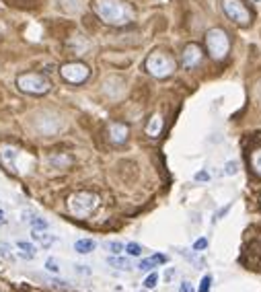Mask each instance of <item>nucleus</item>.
<instances>
[{
  "mask_svg": "<svg viewBox=\"0 0 261 292\" xmlns=\"http://www.w3.org/2000/svg\"><path fill=\"white\" fill-rule=\"evenodd\" d=\"M93 11L105 25L125 27L136 19L134 9L125 0H93Z\"/></svg>",
  "mask_w": 261,
  "mask_h": 292,
  "instance_id": "nucleus-1",
  "label": "nucleus"
},
{
  "mask_svg": "<svg viewBox=\"0 0 261 292\" xmlns=\"http://www.w3.org/2000/svg\"><path fill=\"white\" fill-rule=\"evenodd\" d=\"M99 202V196L93 191H74L66 200V208L74 218H89L97 210Z\"/></svg>",
  "mask_w": 261,
  "mask_h": 292,
  "instance_id": "nucleus-2",
  "label": "nucleus"
},
{
  "mask_svg": "<svg viewBox=\"0 0 261 292\" xmlns=\"http://www.w3.org/2000/svg\"><path fill=\"white\" fill-rule=\"evenodd\" d=\"M144 68L150 76L154 78H167L175 72V60L173 56H169L167 52H160V50H154L146 62H144Z\"/></svg>",
  "mask_w": 261,
  "mask_h": 292,
  "instance_id": "nucleus-3",
  "label": "nucleus"
},
{
  "mask_svg": "<svg viewBox=\"0 0 261 292\" xmlns=\"http://www.w3.org/2000/svg\"><path fill=\"white\" fill-rule=\"evenodd\" d=\"M206 48L210 58L214 60H224L231 52V37L222 27H212L206 33Z\"/></svg>",
  "mask_w": 261,
  "mask_h": 292,
  "instance_id": "nucleus-4",
  "label": "nucleus"
},
{
  "mask_svg": "<svg viewBox=\"0 0 261 292\" xmlns=\"http://www.w3.org/2000/svg\"><path fill=\"white\" fill-rule=\"evenodd\" d=\"M17 87L27 95H46L52 89V80L41 72H23L17 76Z\"/></svg>",
  "mask_w": 261,
  "mask_h": 292,
  "instance_id": "nucleus-5",
  "label": "nucleus"
},
{
  "mask_svg": "<svg viewBox=\"0 0 261 292\" xmlns=\"http://www.w3.org/2000/svg\"><path fill=\"white\" fill-rule=\"evenodd\" d=\"M222 11L233 23H237L241 27L251 25L253 17H251V11L247 9V5L243 3V0H222Z\"/></svg>",
  "mask_w": 261,
  "mask_h": 292,
  "instance_id": "nucleus-6",
  "label": "nucleus"
},
{
  "mask_svg": "<svg viewBox=\"0 0 261 292\" xmlns=\"http://www.w3.org/2000/svg\"><path fill=\"white\" fill-rule=\"evenodd\" d=\"M60 76L70 85H82L91 76V68L82 62H68L60 68Z\"/></svg>",
  "mask_w": 261,
  "mask_h": 292,
  "instance_id": "nucleus-7",
  "label": "nucleus"
},
{
  "mask_svg": "<svg viewBox=\"0 0 261 292\" xmlns=\"http://www.w3.org/2000/svg\"><path fill=\"white\" fill-rule=\"evenodd\" d=\"M202 58H204V52H202V48L198 44H187L183 48V52H181V64H183V68H187V70L198 66V64L202 62Z\"/></svg>",
  "mask_w": 261,
  "mask_h": 292,
  "instance_id": "nucleus-8",
  "label": "nucleus"
},
{
  "mask_svg": "<svg viewBox=\"0 0 261 292\" xmlns=\"http://www.w3.org/2000/svg\"><path fill=\"white\" fill-rule=\"evenodd\" d=\"M107 136H109V140L113 142V144H123L125 140H127V136H129V128L125 126V123H121V121H111L109 126H107Z\"/></svg>",
  "mask_w": 261,
  "mask_h": 292,
  "instance_id": "nucleus-9",
  "label": "nucleus"
},
{
  "mask_svg": "<svg viewBox=\"0 0 261 292\" xmlns=\"http://www.w3.org/2000/svg\"><path fill=\"white\" fill-rule=\"evenodd\" d=\"M17 156H19V150L13 148V146H3V148H0V158H3V163H5L13 173L19 171V169H17Z\"/></svg>",
  "mask_w": 261,
  "mask_h": 292,
  "instance_id": "nucleus-10",
  "label": "nucleus"
},
{
  "mask_svg": "<svg viewBox=\"0 0 261 292\" xmlns=\"http://www.w3.org/2000/svg\"><path fill=\"white\" fill-rule=\"evenodd\" d=\"M162 123H165L162 115H160V113H154V115L150 117L148 126H146V134H148L150 138H156V136L162 132Z\"/></svg>",
  "mask_w": 261,
  "mask_h": 292,
  "instance_id": "nucleus-11",
  "label": "nucleus"
},
{
  "mask_svg": "<svg viewBox=\"0 0 261 292\" xmlns=\"http://www.w3.org/2000/svg\"><path fill=\"white\" fill-rule=\"evenodd\" d=\"M156 264H167V255H152V257H146L138 264V270L140 272H150L156 268Z\"/></svg>",
  "mask_w": 261,
  "mask_h": 292,
  "instance_id": "nucleus-12",
  "label": "nucleus"
},
{
  "mask_svg": "<svg viewBox=\"0 0 261 292\" xmlns=\"http://www.w3.org/2000/svg\"><path fill=\"white\" fill-rule=\"evenodd\" d=\"M25 220L31 224V226H33V229L35 231H46L48 229V220L46 218H41V216H37V214H25Z\"/></svg>",
  "mask_w": 261,
  "mask_h": 292,
  "instance_id": "nucleus-13",
  "label": "nucleus"
},
{
  "mask_svg": "<svg viewBox=\"0 0 261 292\" xmlns=\"http://www.w3.org/2000/svg\"><path fill=\"white\" fill-rule=\"evenodd\" d=\"M95 247H97V243H95L93 239H78V241L74 243V249H76V253H80V255H86V253L95 251Z\"/></svg>",
  "mask_w": 261,
  "mask_h": 292,
  "instance_id": "nucleus-14",
  "label": "nucleus"
},
{
  "mask_svg": "<svg viewBox=\"0 0 261 292\" xmlns=\"http://www.w3.org/2000/svg\"><path fill=\"white\" fill-rule=\"evenodd\" d=\"M249 163H251V169L257 177H261V148H255L249 156Z\"/></svg>",
  "mask_w": 261,
  "mask_h": 292,
  "instance_id": "nucleus-15",
  "label": "nucleus"
},
{
  "mask_svg": "<svg viewBox=\"0 0 261 292\" xmlns=\"http://www.w3.org/2000/svg\"><path fill=\"white\" fill-rule=\"evenodd\" d=\"M17 249H19V255L25 257V259H33V257H35V247L31 245V243L19 241V243H17Z\"/></svg>",
  "mask_w": 261,
  "mask_h": 292,
  "instance_id": "nucleus-16",
  "label": "nucleus"
},
{
  "mask_svg": "<svg viewBox=\"0 0 261 292\" xmlns=\"http://www.w3.org/2000/svg\"><path fill=\"white\" fill-rule=\"evenodd\" d=\"M60 3V7L66 11V13H78L80 9H82V0H58Z\"/></svg>",
  "mask_w": 261,
  "mask_h": 292,
  "instance_id": "nucleus-17",
  "label": "nucleus"
},
{
  "mask_svg": "<svg viewBox=\"0 0 261 292\" xmlns=\"http://www.w3.org/2000/svg\"><path fill=\"white\" fill-rule=\"evenodd\" d=\"M31 237H33L37 243H41L44 247H48V245H52V243L56 241V237H52L50 233H44V231H35V229H33V233H31Z\"/></svg>",
  "mask_w": 261,
  "mask_h": 292,
  "instance_id": "nucleus-18",
  "label": "nucleus"
},
{
  "mask_svg": "<svg viewBox=\"0 0 261 292\" xmlns=\"http://www.w3.org/2000/svg\"><path fill=\"white\" fill-rule=\"evenodd\" d=\"M50 165H54V167H68V165H72V158L68 154H54V156H50Z\"/></svg>",
  "mask_w": 261,
  "mask_h": 292,
  "instance_id": "nucleus-19",
  "label": "nucleus"
},
{
  "mask_svg": "<svg viewBox=\"0 0 261 292\" xmlns=\"http://www.w3.org/2000/svg\"><path fill=\"white\" fill-rule=\"evenodd\" d=\"M107 262H109V266H113L117 270H129V264L125 262V259H121V257H109Z\"/></svg>",
  "mask_w": 261,
  "mask_h": 292,
  "instance_id": "nucleus-20",
  "label": "nucleus"
},
{
  "mask_svg": "<svg viewBox=\"0 0 261 292\" xmlns=\"http://www.w3.org/2000/svg\"><path fill=\"white\" fill-rule=\"evenodd\" d=\"M222 173L224 175H237L239 173V163H237V160H228V163H224Z\"/></svg>",
  "mask_w": 261,
  "mask_h": 292,
  "instance_id": "nucleus-21",
  "label": "nucleus"
},
{
  "mask_svg": "<svg viewBox=\"0 0 261 292\" xmlns=\"http://www.w3.org/2000/svg\"><path fill=\"white\" fill-rule=\"evenodd\" d=\"M125 253H127V255H134V257H136V255H142V247L132 241V243L125 245Z\"/></svg>",
  "mask_w": 261,
  "mask_h": 292,
  "instance_id": "nucleus-22",
  "label": "nucleus"
},
{
  "mask_svg": "<svg viewBox=\"0 0 261 292\" xmlns=\"http://www.w3.org/2000/svg\"><path fill=\"white\" fill-rule=\"evenodd\" d=\"M107 247H109V251H111L113 255H119V253L125 249V245H123V243H119V241H109V243H107Z\"/></svg>",
  "mask_w": 261,
  "mask_h": 292,
  "instance_id": "nucleus-23",
  "label": "nucleus"
},
{
  "mask_svg": "<svg viewBox=\"0 0 261 292\" xmlns=\"http://www.w3.org/2000/svg\"><path fill=\"white\" fill-rule=\"evenodd\" d=\"M212 288V276H204L202 282H200V290L198 292H210Z\"/></svg>",
  "mask_w": 261,
  "mask_h": 292,
  "instance_id": "nucleus-24",
  "label": "nucleus"
},
{
  "mask_svg": "<svg viewBox=\"0 0 261 292\" xmlns=\"http://www.w3.org/2000/svg\"><path fill=\"white\" fill-rule=\"evenodd\" d=\"M46 270H48V272H54V274H58V272H60V266H58V262H56L54 257H50L48 262H46Z\"/></svg>",
  "mask_w": 261,
  "mask_h": 292,
  "instance_id": "nucleus-25",
  "label": "nucleus"
},
{
  "mask_svg": "<svg viewBox=\"0 0 261 292\" xmlns=\"http://www.w3.org/2000/svg\"><path fill=\"white\" fill-rule=\"evenodd\" d=\"M156 284H158V274H154V272H152V274H150V276L144 280V286L150 290V288H154Z\"/></svg>",
  "mask_w": 261,
  "mask_h": 292,
  "instance_id": "nucleus-26",
  "label": "nucleus"
},
{
  "mask_svg": "<svg viewBox=\"0 0 261 292\" xmlns=\"http://www.w3.org/2000/svg\"><path fill=\"white\" fill-rule=\"evenodd\" d=\"M206 247H208V239H198V241L193 243V247H191V249H193V251H204Z\"/></svg>",
  "mask_w": 261,
  "mask_h": 292,
  "instance_id": "nucleus-27",
  "label": "nucleus"
},
{
  "mask_svg": "<svg viewBox=\"0 0 261 292\" xmlns=\"http://www.w3.org/2000/svg\"><path fill=\"white\" fill-rule=\"evenodd\" d=\"M195 179H198V181H210V173L208 171H200V173H195Z\"/></svg>",
  "mask_w": 261,
  "mask_h": 292,
  "instance_id": "nucleus-28",
  "label": "nucleus"
},
{
  "mask_svg": "<svg viewBox=\"0 0 261 292\" xmlns=\"http://www.w3.org/2000/svg\"><path fill=\"white\" fill-rule=\"evenodd\" d=\"M231 206H233V204H228L226 208L218 210V214H216V218H214V220H220V218H224V214H228V210H231Z\"/></svg>",
  "mask_w": 261,
  "mask_h": 292,
  "instance_id": "nucleus-29",
  "label": "nucleus"
},
{
  "mask_svg": "<svg viewBox=\"0 0 261 292\" xmlns=\"http://www.w3.org/2000/svg\"><path fill=\"white\" fill-rule=\"evenodd\" d=\"M181 292H193L191 286H189V282H183V284H181Z\"/></svg>",
  "mask_w": 261,
  "mask_h": 292,
  "instance_id": "nucleus-30",
  "label": "nucleus"
},
{
  "mask_svg": "<svg viewBox=\"0 0 261 292\" xmlns=\"http://www.w3.org/2000/svg\"><path fill=\"white\" fill-rule=\"evenodd\" d=\"M0 222H7V216H5V210H0Z\"/></svg>",
  "mask_w": 261,
  "mask_h": 292,
  "instance_id": "nucleus-31",
  "label": "nucleus"
},
{
  "mask_svg": "<svg viewBox=\"0 0 261 292\" xmlns=\"http://www.w3.org/2000/svg\"><path fill=\"white\" fill-rule=\"evenodd\" d=\"M255 3H261V0H255Z\"/></svg>",
  "mask_w": 261,
  "mask_h": 292,
  "instance_id": "nucleus-32",
  "label": "nucleus"
}]
</instances>
